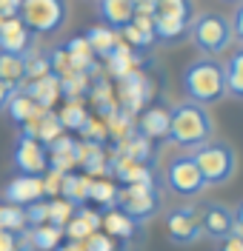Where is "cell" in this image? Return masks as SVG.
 Wrapping results in <instances>:
<instances>
[{"mask_svg":"<svg viewBox=\"0 0 243 251\" xmlns=\"http://www.w3.org/2000/svg\"><path fill=\"white\" fill-rule=\"evenodd\" d=\"M183 89L186 97L197 103V106H209V103H220L226 97V72L223 63L215 57H197L183 69Z\"/></svg>","mask_w":243,"mask_h":251,"instance_id":"obj_1","label":"cell"},{"mask_svg":"<svg viewBox=\"0 0 243 251\" xmlns=\"http://www.w3.org/2000/svg\"><path fill=\"white\" fill-rule=\"evenodd\" d=\"M212 134H215V123L203 106L186 100V103H178L169 109V140L175 146L194 151L197 146L209 143Z\"/></svg>","mask_w":243,"mask_h":251,"instance_id":"obj_2","label":"cell"},{"mask_svg":"<svg viewBox=\"0 0 243 251\" xmlns=\"http://www.w3.org/2000/svg\"><path fill=\"white\" fill-rule=\"evenodd\" d=\"M192 160L203 174L206 186H223L232 180V174L238 169V154L226 143H203L192 151Z\"/></svg>","mask_w":243,"mask_h":251,"instance_id":"obj_3","label":"cell"},{"mask_svg":"<svg viewBox=\"0 0 243 251\" xmlns=\"http://www.w3.org/2000/svg\"><path fill=\"white\" fill-rule=\"evenodd\" d=\"M189 37H192L194 49H200L209 57V54L223 51L232 43V23H229V17L217 15V12H203V15L192 17Z\"/></svg>","mask_w":243,"mask_h":251,"instance_id":"obj_4","label":"cell"},{"mask_svg":"<svg viewBox=\"0 0 243 251\" xmlns=\"http://www.w3.org/2000/svg\"><path fill=\"white\" fill-rule=\"evenodd\" d=\"M17 17L32 34H52L63 29L69 9H66V0H20Z\"/></svg>","mask_w":243,"mask_h":251,"instance_id":"obj_5","label":"cell"},{"mask_svg":"<svg viewBox=\"0 0 243 251\" xmlns=\"http://www.w3.org/2000/svg\"><path fill=\"white\" fill-rule=\"evenodd\" d=\"M166 186L178 197H197L206 188V180H203V174L197 169V163L192 160V154H180L169 163V169H166Z\"/></svg>","mask_w":243,"mask_h":251,"instance_id":"obj_6","label":"cell"},{"mask_svg":"<svg viewBox=\"0 0 243 251\" xmlns=\"http://www.w3.org/2000/svg\"><path fill=\"white\" fill-rule=\"evenodd\" d=\"M158 191L155 186H123L117 188V200L114 208H120L123 214H129L135 223H143V220L155 217L158 214Z\"/></svg>","mask_w":243,"mask_h":251,"instance_id":"obj_7","label":"cell"},{"mask_svg":"<svg viewBox=\"0 0 243 251\" xmlns=\"http://www.w3.org/2000/svg\"><path fill=\"white\" fill-rule=\"evenodd\" d=\"M166 231H169V240L178 243V246H192L203 237V226H200V211L192 208V205H183V208H175L169 211L166 217Z\"/></svg>","mask_w":243,"mask_h":251,"instance_id":"obj_8","label":"cell"},{"mask_svg":"<svg viewBox=\"0 0 243 251\" xmlns=\"http://www.w3.org/2000/svg\"><path fill=\"white\" fill-rule=\"evenodd\" d=\"M12 160H15V166H17L20 174L40 177V174L49 172V151H46V146L40 140H34V137H23V134H20Z\"/></svg>","mask_w":243,"mask_h":251,"instance_id":"obj_9","label":"cell"},{"mask_svg":"<svg viewBox=\"0 0 243 251\" xmlns=\"http://www.w3.org/2000/svg\"><path fill=\"white\" fill-rule=\"evenodd\" d=\"M117 92H120V109L129 111V114H137L140 106L152 97V83L143 72H132L126 77H120Z\"/></svg>","mask_w":243,"mask_h":251,"instance_id":"obj_10","label":"cell"},{"mask_svg":"<svg viewBox=\"0 0 243 251\" xmlns=\"http://www.w3.org/2000/svg\"><path fill=\"white\" fill-rule=\"evenodd\" d=\"M3 197L6 203L12 205H20L26 208L29 203H37L43 200V177H32V174H17L15 180H9V186L3 188Z\"/></svg>","mask_w":243,"mask_h":251,"instance_id":"obj_11","label":"cell"},{"mask_svg":"<svg viewBox=\"0 0 243 251\" xmlns=\"http://www.w3.org/2000/svg\"><path fill=\"white\" fill-rule=\"evenodd\" d=\"M32 31L23 26L20 17H3L0 20V51H9V54H29L32 49Z\"/></svg>","mask_w":243,"mask_h":251,"instance_id":"obj_12","label":"cell"},{"mask_svg":"<svg viewBox=\"0 0 243 251\" xmlns=\"http://www.w3.org/2000/svg\"><path fill=\"white\" fill-rule=\"evenodd\" d=\"M200 211V226H203V234H209L212 240H223L235 231V214L232 208H226L223 203H209Z\"/></svg>","mask_w":243,"mask_h":251,"instance_id":"obj_13","label":"cell"},{"mask_svg":"<svg viewBox=\"0 0 243 251\" xmlns=\"http://www.w3.org/2000/svg\"><path fill=\"white\" fill-rule=\"evenodd\" d=\"M78 146H81V140H72L66 134H60L57 140H52L46 146L49 169H54V172H60V174H69L78 166Z\"/></svg>","mask_w":243,"mask_h":251,"instance_id":"obj_14","label":"cell"},{"mask_svg":"<svg viewBox=\"0 0 243 251\" xmlns=\"http://www.w3.org/2000/svg\"><path fill=\"white\" fill-rule=\"evenodd\" d=\"M20 92L26 94V97H32L34 103L43 106V109H52L57 103V97H63L60 94V77L57 75H43V77H37V80H29Z\"/></svg>","mask_w":243,"mask_h":251,"instance_id":"obj_15","label":"cell"},{"mask_svg":"<svg viewBox=\"0 0 243 251\" xmlns=\"http://www.w3.org/2000/svg\"><path fill=\"white\" fill-rule=\"evenodd\" d=\"M137 131L149 137V140H169V109H163V106H152V109H146L137 120Z\"/></svg>","mask_w":243,"mask_h":251,"instance_id":"obj_16","label":"cell"},{"mask_svg":"<svg viewBox=\"0 0 243 251\" xmlns=\"http://www.w3.org/2000/svg\"><path fill=\"white\" fill-rule=\"evenodd\" d=\"M97 15L109 29H126L135 20V6L132 0H97Z\"/></svg>","mask_w":243,"mask_h":251,"instance_id":"obj_17","label":"cell"},{"mask_svg":"<svg viewBox=\"0 0 243 251\" xmlns=\"http://www.w3.org/2000/svg\"><path fill=\"white\" fill-rule=\"evenodd\" d=\"M103 228H106V234L112 240H123V243L135 240V234H137V223L129 214H123L120 208H109L103 214Z\"/></svg>","mask_w":243,"mask_h":251,"instance_id":"obj_18","label":"cell"},{"mask_svg":"<svg viewBox=\"0 0 243 251\" xmlns=\"http://www.w3.org/2000/svg\"><path fill=\"white\" fill-rule=\"evenodd\" d=\"M89 188H92V177L89 174H63V186H60V197L69 200L75 208L89 203Z\"/></svg>","mask_w":243,"mask_h":251,"instance_id":"obj_19","label":"cell"},{"mask_svg":"<svg viewBox=\"0 0 243 251\" xmlns=\"http://www.w3.org/2000/svg\"><path fill=\"white\" fill-rule=\"evenodd\" d=\"M86 40H89L95 57H109L114 49L120 46V31L109 29V26H95V29L86 31Z\"/></svg>","mask_w":243,"mask_h":251,"instance_id":"obj_20","label":"cell"},{"mask_svg":"<svg viewBox=\"0 0 243 251\" xmlns=\"http://www.w3.org/2000/svg\"><path fill=\"white\" fill-rule=\"evenodd\" d=\"M6 111L12 114V120H15L17 126H23V123H29V120H34V117H40V114H43V111H49V109L37 106L32 97H26V94L17 89V94L12 97V103L6 106Z\"/></svg>","mask_w":243,"mask_h":251,"instance_id":"obj_21","label":"cell"},{"mask_svg":"<svg viewBox=\"0 0 243 251\" xmlns=\"http://www.w3.org/2000/svg\"><path fill=\"white\" fill-rule=\"evenodd\" d=\"M0 77L20 89V86H23V80H26V57H23V54L0 51Z\"/></svg>","mask_w":243,"mask_h":251,"instance_id":"obj_22","label":"cell"},{"mask_svg":"<svg viewBox=\"0 0 243 251\" xmlns=\"http://www.w3.org/2000/svg\"><path fill=\"white\" fill-rule=\"evenodd\" d=\"M29 237H32L34 251H54L60 246V240H63V228L52 226V223H43V226L29 228Z\"/></svg>","mask_w":243,"mask_h":251,"instance_id":"obj_23","label":"cell"},{"mask_svg":"<svg viewBox=\"0 0 243 251\" xmlns=\"http://www.w3.org/2000/svg\"><path fill=\"white\" fill-rule=\"evenodd\" d=\"M57 117H60L63 131H81L83 126H86V120H89V111H86V106H83L81 100H69Z\"/></svg>","mask_w":243,"mask_h":251,"instance_id":"obj_24","label":"cell"},{"mask_svg":"<svg viewBox=\"0 0 243 251\" xmlns=\"http://www.w3.org/2000/svg\"><path fill=\"white\" fill-rule=\"evenodd\" d=\"M155 15L158 17H175V20H183V23H192L194 6H192V0H158Z\"/></svg>","mask_w":243,"mask_h":251,"instance_id":"obj_25","label":"cell"},{"mask_svg":"<svg viewBox=\"0 0 243 251\" xmlns=\"http://www.w3.org/2000/svg\"><path fill=\"white\" fill-rule=\"evenodd\" d=\"M223 72H226V92L243 100V49L229 57Z\"/></svg>","mask_w":243,"mask_h":251,"instance_id":"obj_26","label":"cell"},{"mask_svg":"<svg viewBox=\"0 0 243 251\" xmlns=\"http://www.w3.org/2000/svg\"><path fill=\"white\" fill-rule=\"evenodd\" d=\"M89 200L103 208H114L117 200V186L112 180H103V177H92V188H89Z\"/></svg>","mask_w":243,"mask_h":251,"instance_id":"obj_27","label":"cell"},{"mask_svg":"<svg viewBox=\"0 0 243 251\" xmlns=\"http://www.w3.org/2000/svg\"><path fill=\"white\" fill-rule=\"evenodd\" d=\"M152 20H155V37H158V40H178V37H183V34L189 31V23L175 20V17L152 15Z\"/></svg>","mask_w":243,"mask_h":251,"instance_id":"obj_28","label":"cell"},{"mask_svg":"<svg viewBox=\"0 0 243 251\" xmlns=\"http://www.w3.org/2000/svg\"><path fill=\"white\" fill-rule=\"evenodd\" d=\"M0 228L20 234L23 228H29V226H26V211H23L20 205H12V203L0 205Z\"/></svg>","mask_w":243,"mask_h":251,"instance_id":"obj_29","label":"cell"},{"mask_svg":"<svg viewBox=\"0 0 243 251\" xmlns=\"http://www.w3.org/2000/svg\"><path fill=\"white\" fill-rule=\"evenodd\" d=\"M63 234L69 237L72 243H83V240H86L89 234H95V228H92V226L86 223V217H83L81 211L75 208V214H72V220H69V223L63 226Z\"/></svg>","mask_w":243,"mask_h":251,"instance_id":"obj_30","label":"cell"},{"mask_svg":"<svg viewBox=\"0 0 243 251\" xmlns=\"http://www.w3.org/2000/svg\"><path fill=\"white\" fill-rule=\"evenodd\" d=\"M72 214H75V205L69 203V200H63V197H52L49 200V223L52 226L63 228L66 223L72 220Z\"/></svg>","mask_w":243,"mask_h":251,"instance_id":"obj_31","label":"cell"},{"mask_svg":"<svg viewBox=\"0 0 243 251\" xmlns=\"http://www.w3.org/2000/svg\"><path fill=\"white\" fill-rule=\"evenodd\" d=\"M43 75H52V66H49V54L43 51H29L26 54V80H37Z\"/></svg>","mask_w":243,"mask_h":251,"instance_id":"obj_32","label":"cell"},{"mask_svg":"<svg viewBox=\"0 0 243 251\" xmlns=\"http://www.w3.org/2000/svg\"><path fill=\"white\" fill-rule=\"evenodd\" d=\"M120 31H123V37L129 40L132 46L143 49V51H149V49L155 46V40H158V37H155V31H143V29H137L135 23H129L126 29H120Z\"/></svg>","mask_w":243,"mask_h":251,"instance_id":"obj_33","label":"cell"},{"mask_svg":"<svg viewBox=\"0 0 243 251\" xmlns=\"http://www.w3.org/2000/svg\"><path fill=\"white\" fill-rule=\"evenodd\" d=\"M81 134L86 137L89 143H97V146H103L106 137H109V128H106V120H95V117H89L86 126L81 128Z\"/></svg>","mask_w":243,"mask_h":251,"instance_id":"obj_34","label":"cell"},{"mask_svg":"<svg viewBox=\"0 0 243 251\" xmlns=\"http://www.w3.org/2000/svg\"><path fill=\"white\" fill-rule=\"evenodd\" d=\"M26 226L34 228V226H43L49 223V200H37V203H29L26 208Z\"/></svg>","mask_w":243,"mask_h":251,"instance_id":"obj_35","label":"cell"},{"mask_svg":"<svg viewBox=\"0 0 243 251\" xmlns=\"http://www.w3.org/2000/svg\"><path fill=\"white\" fill-rule=\"evenodd\" d=\"M83 251H114V240L109 234L95 231V234H89L83 240Z\"/></svg>","mask_w":243,"mask_h":251,"instance_id":"obj_36","label":"cell"},{"mask_svg":"<svg viewBox=\"0 0 243 251\" xmlns=\"http://www.w3.org/2000/svg\"><path fill=\"white\" fill-rule=\"evenodd\" d=\"M60 186H63V174L54 172V169H49L46 177H43V194H49V197H60Z\"/></svg>","mask_w":243,"mask_h":251,"instance_id":"obj_37","label":"cell"},{"mask_svg":"<svg viewBox=\"0 0 243 251\" xmlns=\"http://www.w3.org/2000/svg\"><path fill=\"white\" fill-rule=\"evenodd\" d=\"M15 94H17V86H12V83H6V80L0 77V111H6V106L12 103Z\"/></svg>","mask_w":243,"mask_h":251,"instance_id":"obj_38","label":"cell"},{"mask_svg":"<svg viewBox=\"0 0 243 251\" xmlns=\"http://www.w3.org/2000/svg\"><path fill=\"white\" fill-rule=\"evenodd\" d=\"M217 251H243V234H232L229 237H223L220 240V246H217Z\"/></svg>","mask_w":243,"mask_h":251,"instance_id":"obj_39","label":"cell"},{"mask_svg":"<svg viewBox=\"0 0 243 251\" xmlns=\"http://www.w3.org/2000/svg\"><path fill=\"white\" fill-rule=\"evenodd\" d=\"M132 6H135V15H155V9H158V0H132Z\"/></svg>","mask_w":243,"mask_h":251,"instance_id":"obj_40","label":"cell"},{"mask_svg":"<svg viewBox=\"0 0 243 251\" xmlns=\"http://www.w3.org/2000/svg\"><path fill=\"white\" fill-rule=\"evenodd\" d=\"M229 23H232V34H235V37L243 43V3L235 9V17H232Z\"/></svg>","mask_w":243,"mask_h":251,"instance_id":"obj_41","label":"cell"},{"mask_svg":"<svg viewBox=\"0 0 243 251\" xmlns=\"http://www.w3.org/2000/svg\"><path fill=\"white\" fill-rule=\"evenodd\" d=\"M0 251H17V234L0 228Z\"/></svg>","mask_w":243,"mask_h":251,"instance_id":"obj_42","label":"cell"},{"mask_svg":"<svg viewBox=\"0 0 243 251\" xmlns=\"http://www.w3.org/2000/svg\"><path fill=\"white\" fill-rule=\"evenodd\" d=\"M20 0H0V17H17Z\"/></svg>","mask_w":243,"mask_h":251,"instance_id":"obj_43","label":"cell"},{"mask_svg":"<svg viewBox=\"0 0 243 251\" xmlns=\"http://www.w3.org/2000/svg\"><path fill=\"white\" fill-rule=\"evenodd\" d=\"M235 214V234H243V203L232 211Z\"/></svg>","mask_w":243,"mask_h":251,"instance_id":"obj_44","label":"cell"},{"mask_svg":"<svg viewBox=\"0 0 243 251\" xmlns=\"http://www.w3.org/2000/svg\"><path fill=\"white\" fill-rule=\"evenodd\" d=\"M54 251H83V243H66V246H57Z\"/></svg>","mask_w":243,"mask_h":251,"instance_id":"obj_45","label":"cell"},{"mask_svg":"<svg viewBox=\"0 0 243 251\" xmlns=\"http://www.w3.org/2000/svg\"><path fill=\"white\" fill-rule=\"evenodd\" d=\"M0 20H3V17H0Z\"/></svg>","mask_w":243,"mask_h":251,"instance_id":"obj_46","label":"cell"}]
</instances>
